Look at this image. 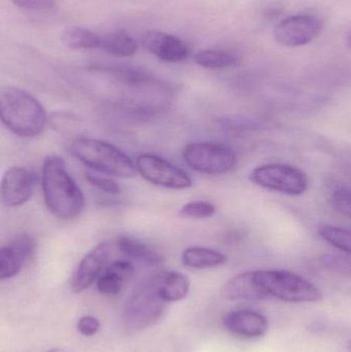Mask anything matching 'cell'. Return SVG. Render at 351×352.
Instances as JSON below:
<instances>
[{
	"mask_svg": "<svg viewBox=\"0 0 351 352\" xmlns=\"http://www.w3.org/2000/svg\"><path fill=\"white\" fill-rule=\"evenodd\" d=\"M41 182L45 204L58 219H74L84 210V195L68 173L63 159L57 156L45 158Z\"/></svg>",
	"mask_w": 351,
	"mask_h": 352,
	"instance_id": "6da1fadb",
	"label": "cell"
},
{
	"mask_svg": "<svg viewBox=\"0 0 351 352\" xmlns=\"http://www.w3.org/2000/svg\"><path fill=\"white\" fill-rule=\"evenodd\" d=\"M0 122L16 135L35 138L45 130L47 111L30 93L4 87L0 89Z\"/></svg>",
	"mask_w": 351,
	"mask_h": 352,
	"instance_id": "7a4b0ae2",
	"label": "cell"
},
{
	"mask_svg": "<svg viewBox=\"0 0 351 352\" xmlns=\"http://www.w3.org/2000/svg\"><path fill=\"white\" fill-rule=\"evenodd\" d=\"M71 154L89 168L115 177H134L137 173L131 159L113 144L92 138H78L70 146Z\"/></svg>",
	"mask_w": 351,
	"mask_h": 352,
	"instance_id": "3957f363",
	"label": "cell"
},
{
	"mask_svg": "<svg viewBox=\"0 0 351 352\" xmlns=\"http://www.w3.org/2000/svg\"><path fill=\"white\" fill-rule=\"evenodd\" d=\"M168 304L158 292L157 274L140 283L124 306L122 322L128 331H140L156 324L164 316Z\"/></svg>",
	"mask_w": 351,
	"mask_h": 352,
	"instance_id": "277c9868",
	"label": "cell"
},
{
	"mask_svg": "<svg viewBox=\"0 0 351 352\" xmlns=\"http://www.w3.org/2000/svg\"><path fill=\"white\" fill-rule=\"evenodd\" d=\"M253 277L268 297L288 303H315L323 298L321 289L313 283L288 271H253Z\"/></svg>",
	"mask_w": 351,
	"mask_h": 352,
	"instance_id": "5b68a950",
	"label": "cell"
},
{
	"mask_svg": "<svg viewBox=\"0 0 351 352\" xmlns=\"http://www.w3.org/2000/svg\"><path fill=\"white\" fill-rule=\"evenodd\" d=\"M185 164L204 175L230 173L237 165V156L230 146L214 142H193L183 151Z\"/></svg>",
	"mask_w": 351,
	"mask_h": 352,
	"instance_id": "8992f818",
	"label": "cell"
},
{
	"mask_svg": "<svg viewBox=\"0 0 351 352\" xmlns=\"http://www.w3.org/2000/svg\"><path fill=\"white\" fill-rule=\"evenodd\" d=\"M257 186L290 196H301L308 188V177L298 167L286 164H267L251 173Z\"/></svg>",
	"mask_w": 351,
	"mask_h": 352,
	"instance_id": "52a82bcc",
	"label": "cell"
},
{
	"mask_svg": "<svg viewBox=\"0 0 351 352\" xmlns=\"http://www.w3.org/2000/svg\"><path fill=\"white\" fill-rule=\"evenodd\" d=\"M135 168L146 182L155 186L172 190H185L193 186L187 173L156 155H139Z\"/></svg>",
	"mask_w": 351,
	"mask_h": 352,
	"instance_id": "ba28073f",
	"label": "cell"
},
{
	"mask_svg": "<svg viewBox=\"0 0 351 352\" xmlns=\"http://www.w3.org/2000/svg\"><path fill=\"white\" fill-rule=\"evenodd\" d=\"M323 27V21L315 14H293L278 22L274 27L273 36L284 47H302L317 38Z\"/></svg>",
	"mask_w": 351,
	"mask_h": 352,
	"instance_id": "9c48e42d",
	"label": "cell"
},
{
	"mask_svg": "<svg viewBox=\"0 0 351 352\" xmlns=\"http://www.w3.org/2000/svg\"><path fill=\"white\" fill-rule=\"evenodd\" d=\"M37 180L38 178L32 170L20 166L10 167L0 182V203L12 208L28 202Z\"/></svg>",
	"mask_w": 351,
	"mask_h": 352,
	"instance_id": "30bf717a",
	"label": "cell"
},
{
	"mask_svg": "<svg viewBox=\"0 0 351 352\" xmlns=\"http://www.w3.org/2000/svg\"><path fill=\"white\" fill-rule=\"evenodd\" d=\"M111 254V244L101 242L82 258L71 278V289L78 294L92 285L104 269Z\"/></svg>",
	"mask_w": 351,
	"mask_h": 352,
	"instance_id": "8fae6325",
	"label": "cell"
},
{
	"mask_svg": "<svg viewBox=\"0 0 351 352\" xmlns=\"http://www.w3.org/2000/svg\"><path fill=\"white\" fill-rule=\"evenodd\" d=\"M141 43L146 51L165 62L179 63L189 56V50L181 39L163 31H146Z\"/></svg>",
	"mask_w": 351,
	"mask_h": 352,
	"instance_id": "7c38bea8",
	"label": "cell"
},
{
	"mask_svg": "<svg viewBox=\"0 0 351 352\" xmlns=\"http://www.w3.org/2000/svg\"><path fill=\"white\" fill-rule=\"evenodd\" d=\"M34 250V239L29 234H21L8 245L0 246V280L18 274Z\"/></svg>",
	"mask_w": 351,
	"mask_h": 352,
	"instance_id": "4fadbf2b",
	"label": "cell"
},
{
	"mask_svg": "<svg viewBox=\"0 0 351 352\" xmlns=\"http://www.w3.org/2000/svg\"><path fill=\"white\" fill-rule=\"evenodd\" d=\"M225 328L239 337L259 338L267 333L269 322L266 316L251 309H239L224 316Z\"/></svg>",
	"mask_w": 351,
	"mask_h": 352,
	"instance_id": "5bb4252c",
	"label": "cell"
},
{
	"mask_svg": "<svg viewBox=\"0 0 351 352\" xmlns=\"http://www.w3.org/2000/svg\"><path fill=\"white\" fill-rule=\"evenodd\" d=\"M134 274H135V267L130 261H115L99 275L97 279V289L102 295H117L131 280Z\"/></svg>",
	"mask_w": 351,
	"mask_h": 352,
	"instance_id": "9a60e30c",
	"label": "cell"
},
{
	"mask_svg": "<svg viewBox=\"0 0 351 352\" xmlns=\"http://www.w3.org/2000/svg\"><path fill=\"white\" fill-rule=\"evenodd\" d=\"M224 295L230 301H259L268 296L253 280V271L240 273L224 287Z\"/></svg>",
	"mask_w": 351,
	"mask_h": 352,
	"instance_id": "2e32d148",
	"label": "cell"
},
{
	"mask_svg": "<svg viewBox=\"0 0 351 352\" xmlns=\"http://www.w3.org/2000/svg\"><path fill=\"white\" fill-rule=\"evenodd\" d=\"M158 292L167 304L181 301L191 287L189 277L177 271H163L157 274Z\"/></svg>",
	"mask_w": 351,
	"mask_h": 352,
	"instance_id": "e0dca14e",
	"label": "cell"
},
{
	"mask_svg": "<svg viewBox=\"0 0 351 352\" xmlns=\"http://www.w3.org/2000/svg\"><path fill=\"white\" fill-rule=\"evenodd\" d=\"M117 246L126 258L142 264L156 266L164 261V256L159 250L135 238L122 236L117 240Z\"/></svg>",
	"mask_w": 351,
	"mask_h": 352,
	"instance_id": "ac0fdd59",
	"label": "cell"
},
{
	"mask_svg": "<svg viewBox=\"0 0 351 352\" xmlns=\"http://www.w3.org/2000/svg\"><path fill=\"white\" fill-rule=\"evenodd\" d=\"M227 262V256L212 248L192 246L185 248L181 254V263L192 269H207L222 266Z\"/></svg>",
	"mask_w": 351,
	"mask_h": 352,
	"instance_id": "d6986e66",
	"label": "cell"
},
{
	"mask_svg": "<svg viewBox=\"0 0 351 352\" xmlns=\"http://www.w3.org/2000/svg\"><path fill=\"white\" fill-rule=\"evenodd\" d=\"M100 47L115 57H130L137 52L135 39L125 31L115 30L101 36Z\"/></svg>",
	"mask_w": 351,
	"mask_h": 352,
	"instance_id": "ffe728a7",
	"label": "cell"
},
{
	"mask_svg": "<svg viewBox=\"0 0 351 352\" xmlns=\"http://www.w3.org/2000/svg\"><path fill=\"white\" fill-rule=\"evenodd\" d=\"M61 41L72 50L99 49L101 36L94 31L80 27H69L62 32Z\"/></svg>",
	"mask_w": 351,
	"mask_h": 352,
	"instance_id": "44dd1931",
	"label": "cell"
},
{
	"mask_svg": "<svg viewBox=\"0 0 351 352\" xmlns=\"http://www.w3.org/2000/svg\"><path fill=\"white\" fill-rule=\"evenodd\" d=\"M196 63L207 69H224L238 63L236 55L223 50H202L195 55Z\"/></svg>",
	"mask_w": 351,
	"mask_h": 352,
	"instance_id": "7402d4cb",
	"label": "cell"
},
{
	"mask_svg": "<svg viewBox=\"0 0 351 352\" xmlns=\"http://www.w3.org/2000/svg\"><path fill=\"white\" fill-rule=\"evenodd\" d=\"M319 234L324 240L331 244L337 250H342L346 254H350V231L346 228L336 226H323L319 229Z\"/></svg>",
	"mask_w": 351,
	"mask_h": 352,
	"instance_id": "603a6c76",
	"label": "cell"
},
{
	"mask_svg": "<svg viewBox=\"0 0 351 352\" xmlns=\"http://www.w3.org/2000/svg\"><path fill=\"white\" fill-rule=\"evenodd\" d=\"M216 206L207 201H192L181 207L179 214L193 219H207L216 213Z\"/></svg>",
	"mask_w": 351,
	"mask_h": 352,
	"instance_id": "cb8c5ba5",
	"label": "cell"
},
{
	"mask_svg": "<svg viewBox=\"0 0 351 352\" xmlns=\"http://www.w3.org/2000/svg\"><path fill=\"white\" fill-rule=\"evenodd\" d=\"M331 204L337 212L350 217L351 214L350 190L346 186H341L334 190L331 196Z\"/></svg>",
	"mask_w": 351,
	"mask_h": 352,
	"instance_id": "d4e9b609",
	"label": "cell"
},
{
	"mask_svg": "<svg viewBox=\"0 0 351 352\" xmlns=\"http://www.w3.org/2000/svg\"><path fill=\"white\" fill-rule=\"evenodd\" d=\"M86 178L89 184H92L95 188H98L101 192L111 195H119L121 192V188L115 180L109 177L94 175V173H86Z\"/></svg>",
	"mask_w": 351,
	"mask_h": 352,
	"instance_id": "484cf974",
	"label": "cell"
},
{
	"mask_svg": "<svg viewBox=\"0 0 351 352\" xmlns=\"http://www.w3.org/2000/svg\"><path fill=\"white\" fill-rule=\"evenodd\" d=\"M16 8L33 12H49L56 6V0H10Z\"/></svg>",
	"mask_w": 351,
	"mask_h": 352,
	"instance_id": "4316f807",
	"label": "cell"
},
{
	"mask_svg": "<svg viewBox=\"0 0 351 352\" xmlns=\"http://www.w3.org/2000/svg\"><path fill=\"white\" fill-rule=\"evenodd\" d=\"M76 329L82 336L92 337L100 330V322L95 316H84L78 320Z\"/></svg>",
	"mask_w": 351,
	"mask_h": 352,
	"instance_id": "83f0119b",
	"label": "cell"
},
{
	"mask_svg": "<svg viewBox=\"0 0 351 352\" xmlns=\"http://www.w3.org/2000/svg\"><path fill=\"white\" fill-rule=\"evenodd\" d=\"M323 264L332 270L340 271V272H350V261L344 260V258L337 256H326L323 258Z\"/></svg>",
	"mask_w": 351,
	"mask_h": 352,
	"instance_id": "f1b7e54d",
	"label": "cell"
},
{
	"mask_svg": "<svg viewBox=\"0 0 351 352\" xmlns=\"http://www.w3.org/2000/svg\"><path fill=\"white\" fill-rule=\"evenodd\" d=\"M47 352H67V351H64V349H58V347H56V349H49V351H47Z\"/></svg>",
	"mask_w": 351,
	"mask_h": 352,
	"instance_id": "f546056e",
	"label": "cell"
}]
</instances>
